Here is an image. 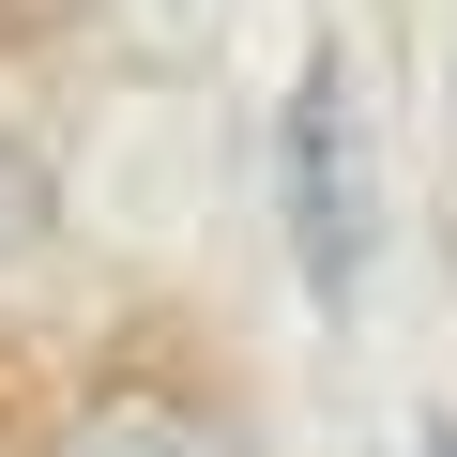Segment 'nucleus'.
<instances>
[{
    "mask_svg": "<svg viewBox=\"0 0 457 457\" xmlns=\"http://www.w3.org/2000/svg\"><path fill=\"white\" fill-rule=\"evenodd\" d=\"M275 213H290L305 305L366 320V275H381V137H366V77L336 46H305V77L275 107Z\"/></svg>",
    "mask_w": 457,
    "mask_h": 457,
    "instance_id": "nucleus-1",
    "label": "nucleus"
},
{
    "mask_svg": "<svg viewBox=\"0 0 457 457\" xmlns=\"http://www.w3.org/2000/svg\"><path fill=\"white\" fill-rule=\"evenodd\" d=\"M77 457H198V442H183V427H92Z\"/></svg>",
    "mask_w": 457,
    "mask_h": 457,
    "instance_id": "nucleus-2",
    "label": "nucleus"
},
{
    "mask_svg": "<svg viewBox=\"0 0 457 457\" xmlns=\"http://www.w3.org/2000/svg\"><path fill=\"white\" fill-rule=\"evenodd\" d=\"M16 228H31V168L0 153V245H16Z\"/></svg>",
    "mask_w": 457,
    "mask_h": 457,
    "instance_id": "nucleus-3",
    "label": "nucleus"
},
{
    "mask_svg": "<svg viewBox=\"0 0 457 457\" xmlns=\"http://www.w3.org/2000/svg\"><path fill=\"white\" fill-rule=\"evenodd\" d=\"M411 457H457V411H427V427H411Z\"/></svg>",
    "mask_w": 457,
    "mask_h": 457,
    "instance_id": "nucleus-4",
    "label": "nucleus"
}]
</instances>
